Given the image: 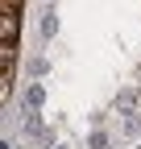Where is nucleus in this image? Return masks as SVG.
Here are the masks:
<instances>
[{
  "label": "nucleus",
  "mask_w": 141,
  "mask_h": 149,
  "mask_svg": "<svg viewBox=\"0 0 141 149\" xmlns=\"http://www.w3.org/2000/svg\"><path fill=\"white\" fill-rule=\"evenodd\" d=\"M133 104H137V95H133V91H125V95L116 100V108H120V112H133Z\"/></svg>",
  "instance_id": "1"
},
{
  "label": "nucleus",
  "mask_w": 141,
  "mask_h": 149,
  "mask_svg": "<svg viewBox=\"0 0 141 149\" xmlns=\"http://www.w3.org/2000/svg\"><path fill=\"white\" fill-rule=\"evenodd\" d=\"M42 100H46V95H42V87H33V91H29V108H42Z\"/></svg>",
  "instance_id": "2"
},
{
  "label": "nucleus",
  "mask_w": 141,
  "mask_h": 149,
  "mask_svg": "<svg viewBox=\"0 0 141 149\" xmlns=\"http://www.w3.org/2000/svg\"><path fill=\"white\" fill-rule=\"evenodd\" d=\"M104 145H108V137H104V133H96V137H91V149H104Z\"/></svg>",
  "instance_id": "3"
}]
</instances>
